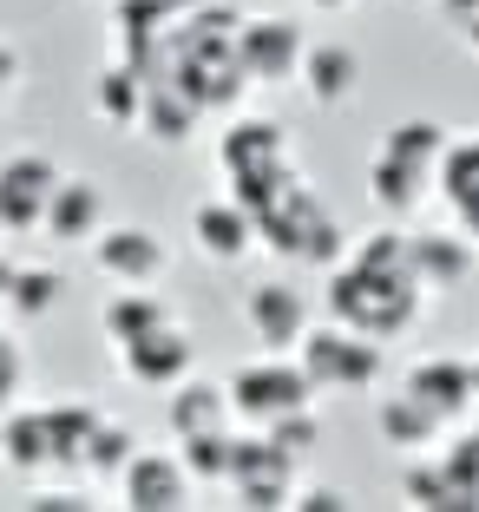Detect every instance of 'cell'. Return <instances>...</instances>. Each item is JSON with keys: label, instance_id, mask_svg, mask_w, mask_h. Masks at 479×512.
Masks as SVG:
<instances>
[{"label": "cell", "instance_id": "28", "mask_svg": "<svg viewBox=\"0 0 479 512\" xmlns=\"http://www.w3.org/2000/svg\"><path fill=\"white\" fill-rule=\"evenodd\" d=\"M381 151L401 158V165H414V171H440V158H447V132H440L434 119H407V125H394V132L381 138Z\"/></svg>", "mask_w": 479, "mask_h": 512}, {"label": "cell", "instance_id": "16", "mask_svg": "<svg viewBox=\"0 0 479 512\" xmlns=\"http://www.w3.org/2000/svg\"><path fill=\"white\" fill-rule=\"evenodd\" d=\"M0 460L7 473L33 480V473L53 467V434H46V407H14L7 421H0Z\"/></svg>", "mask_w": 479, "mask_h": 512}, {"label": "cell", "instance_id": "21", "mask_svg": "<svg viewBox=\"0 0 479 512\" xmlns=\"http://www.w3.org/2000/svg\"><path fill=\"white\" fill-rule=\"evenodd\" d=\"M414 276L427 289H453L473 276V250H466L453 230H420L414 237Z\"/></svg>", "mask_w": 479, "mask_h": 512}, {"label": "cell", "instance_id": "34", "mask_svg": "<svg viewBox=\"0 0 479 512\" xmlns=\"http://www.w3.org/2000/svg\"><path fill=\"white\" fill-rule=\"evenodd\" d=\"M270 440H276V447H289V453L302 460V453H309L315 440H322V421H315L309 407H296V414H283V421H270Z\"/></svg>", "mask_w": 479, "mask_h": 512}, {"label": "cell", "instance_id": "13", "mask_svg": "<svg viewBox=\"0 0 479 512\" xmlns=\"http://www.w3.org/2000/svg\"><path fill=\"white\" fill-rule=\"evenodd\" d=\"M217 165H224L230 178H243V171H276V165H289V138H283V125H270V119H237L224 138H217Z\"/></svg>", "mask_w": 479, "mask_h": 512}, {"label": "cell", "instance_id": "11", "mask_svg": "<svg viewBox=\"0 0 479 512\" xmlns=\"http://www.w3.org/2000/svg\"><path fill=\"white\" fill-rule=\"evenodd\" d=\"M92 263H99L112 283L151 289L165 276V243L151 237V230H99V237H92Z\"/></svg>", "mask_w": 479, "mask_h": 512}, {"label": "cell", "instance_id": "43", "mask_svg": "<svg viewBox=\"0 0 479 512\" xmlns=\"http://www.w3.org/2000/svg\"><path fill=\"white\" fill-rule=\"evenodd\" d=\"M171 7H178V14H191V7H204V0H171Z\"/></svg>", "mask_w": 479, "mask_h": 512}, {"label": "cell", "instance_id": "35", "mask_svg": "<svg viewBox=\"0 0 479 512\" xmlns=\"http://www.w3.org/2000/svg\"><path fill=\"white\" fill-rule=\"evenodd\" d=\"M342 250H348L342 224H335V217H322V224H315V237L302 243V256H296V263H315V270H335V263H342Z\"/></svg>", "mask_w": 479, "mask_h": 512}, {"label": "cell", "instance_id": "18", "mask_svg": "<svg viewBox=\"0 0 479 512\" xmlns=\"http://www.w3.org/2000/svg\"><path fill=\"white\" fill-rule=\"evenodd\" d=\"M191 237H197V250H204V256H217V263H237V256L256 243V217L243 211L237 197H230V204H204V211L191 217Z\"/></svg>", "mask_w": 479, "mask_h": 512}, {"label": "cell", "instance_id": "44", "mask_svg": "<svg viewBox=\"0 0 479 512\" xmlns=\"http://www.w3.org/2000/svg\"><path fill=\"white\" fill-rule=\"evenodd\" d=\"M466 40H473V53H479V20H473V27H466Z\"/></svg>", "mask_w": 479, "mask_h": 512}, {"label": "cell", "instance_id": "30", "mask_svg": "<svg viewBox=\"0 0 479 512\" xmlns=\"http://www.w3.org/2000/svg\"><path fill=\"white\" fill-rule=\"evenodd\" d=\"M401 499L407 506H427V512H473L466 506V493H453V480H447V467H407L401 473Z\"/></svg>", "mask_w": 479, "mask_h": 512}, {"label": "cell", "instance_id": "26", "mask_svg": "<svg viewBox=\"0 0 479 512\" xmlns=\"http://www.w3.org/2000/svg\"><path fill=\"white\" fill-rule=\"evenodd\" d=\"M368 191H375V204H381L388 217H414L420 197H427V171H414V165H401V158H388V151H381Z\"/></svg>", "mask_w": 479, "mask_h": 512}, {"label": "cell", "instance_id": "6", "mask_svg": "<svg viewBox=\"0 0 479 512\" xmlns=\"http://www.w3.org/2000/svg\"><path fill=\"white\" fill-rule=\"evenodd\" d=\"M60 165L46 158V151H14L7 165H0V217H7V230H33L46 224V211H53V191H60Z\"/></svg>", "mask_w": 479, "mask_h": 512}, {"label": "cell", "instance_id": "22", "mask_svg": "<svg viewBox=\"0 0 479 512\" xmlns=\"http://www.w3.org/2000/svg\"><path fill=\"white\" fill-rule=\"evenodd\" d=\"M440 197H447L453 217L479 237V138L447 145V158H440Z\"/></svg>", "mask_w": 479, "mask_h": 512}, {"label": "cell", "instance_id": "19", "mask_svg": "<svg viewBox=\"0 0 479 512\" xmlns=\"http://www.w3.org/2000/svg\"><path fill=\"white\" fill-rule=\"evenodd\" d=\"M46 434H53V467H60V473H86L99 414H92L86 401H53V407H46Z\"/></svg>", "mask_w": 479, "mask_h": 512}, {"label": "cell", "instance_id": "29", "mask_svg": "<svg viewBox=\"0 0 479 512\" xmlns=\"http://www.w3.org/2000/svg\"><path fill=\"white\" fill-rule=\"evenodd\" d=\"M178 460L191 467V480H204V486H224L230 480V460H237V434H191V440H178Z\"/></svg>", "mask_w": 479, "mask_h": 512}, {"label": "cell", "instance_id": "5", "mask_svg": "<svg viewBox=\"0 0 479 512\" xmlns=\"http://www.w3.org/2000/svg\"><path fill=\"white\" fill-rule=\"evenodd\" d=\"M302 33H296V20H276V14H263V20H243L237 27V60H243V73H250V86H283V79H302Z\"/></svg>", "mask_w": 479, "mask_h": 512}, {"label": "cell", "instance_id": "40", "mask_svg": "<svg viewBox=\"0 0 479 512\" xmlns=\"http://www.w3.org/2000/svg\"><path fill=\"white\" fill-rule=\"evenodd\" d=\"M14 79H20V53H14V46H0V99L14 92Z\"/></svg>", "mask_w": 479, "mask_h": 512}, {"label": "cell", "instance_id": "15", "mask_svg": "<svg viewBox=\"0 0 479 512\" xmlns=\"http://www.w3.org/2000/svg\"><path fill=\"white\" fill-rule=\"evenodd\" d=\"M165 421H171V434H178V440H191V434H224V427L237 421V407H230V388H210V381H178V388H171Z\"/></svg>", "mask_w": 479, "mask_h": 512}, {"label": "cell", "instance_id": "25", "mask_svg": "<svg viewBox=\"0 0 479 512\" xmlns=\"http://www.w3.org/2000/svg\"><path fill=\"white\" fill-rule=\"evenodd\" d=\"M99 322H105V342L119 348V342H132V335L165 329V322H171V309H165L158 296H151V289H132V283H125L119 296L105 302V316H99Z\"/></svg>", "mask_w": 479, "mask_h": 512}, {"label": "cell", "instance_id": "12", "mask_svg": "<svg viewBox=\"0 0 479 512\" xmlns=\"http://www.w3.org/2000/svg\"><path fill=\"white\" fill-rule=\"evenodd\" d=\"M407 394H420V401L434 407L440 421H460L466 407L479 401V368L473 362H453V355H434V362H420L414 375L401 381Z\"/></svg>", "mask_w": 479, "mask_h": 512}, {"label": "cell", "instance_id": "9", "mask_svg": "<svg viewBox=\"0 0 479 512\" xmlns=\"http://www.w3.org/2000/svg\"><path fill=\"white\" fill-rule=\"evenodd\" d=\"M119 368L138 388H178V381H191V335L178 322H165V329H151V335H132V342H119Z\"/></svg>", "mask_w": 479, "mask_h": 512}, {"label": "cell", "instance_id": "7", "mask_svg": "<svg viewBox=\"0 0 479 512\" xmlns=\"http://www.w3.org/2000/svg\"><path fill=\"white\" fill-rule=\"evenodd\" d=\"M171 86H178L197 112H230L243 99V86H250V73H243L237 46H210V53H184V60L171 66Z\"/></svg>", "mask_w": 479, "mask_h": 512}, {"label": "cell", "instance_id": "1", "mask_svg": "<svg viewBox=\"0 0 479 512\" xmlns=\"http://www.w3.org/2000/svg\"><path fill=\"white\" fill-rule=\"evenodd\" d=\"M420 296L427 283L420 276H394V270H368L348 256V270H329V316L355 335H401L420 316Z\"/></svg>", "mask_w": 479, "mask_h": 512}, {"label": "cell", "instance_id": "42", "mask_svg": "<svg viewBox=\"0 0 479 512\" xmlns=\"http://www.w3.org/2000/svg\"><path fill=\"white\" fill-rule=\"evenodd\" d=\"M315 14H335V7H348V0H309Z\"/></svg>", "mask_w": 479, "mask_h": 512}, {"label": "cell", "instance_id": "46", "mask_svg": "<svg viewBox=\"0 0 479 512\" xmlns=\"http://www.w3.org/2000/svg\"><path fill=\"white\" fill-rule=\"evenodd\" d=\"M473 368H479V362H473Z\"/></svg>", "mask_w": 479, "mask_h": 512}, {"label": "cell", "instance_id": "2", "mask_svg": "<svg viewBox=\"0 0 479 512\" xmlns=\"http://www.w3.org/2000/svg\"><path fill=\"white\" fill-rule=\"evenodd\" d=\"M224 388H230V407H237L243 427H270V421H283V414H296V407H309L315 381H309L302 362H283V355H276V362L237 368Z\"/></svg>", "mask_w": 479, "mask_h": 512}, {"label": "cell", "instance_id": "4", "mask_svg": "<svg viewBox=\"0 0 479 512\" xmlns=\"http://www.w3.org/2000/svg\"><path fill=\"white\" fill-rule=\"evenodd\" d=\"M230 486H237V506L250 512H276V506H296V453L276 447L270 427L263 434H237V460H230Z\"/></svg>", "mask_w": 479, "mask_h": 512}, {"label": "cell", "instance_id": "14", "mask_svg": "<svg viewBox=\"0 0 479 512\" xmlns=\"http://www.w3.org/2000/svg\"><path fill=\"white\" fill-rule=\"evenodd\" d=\"M322 217H329V211H322V197H315L309 184H296V191H283L270 211L256 217V237L270 243L276 256H302V243L315 237V224H322Z\"/></svg>", "mask_w": 479, "mask_h": 512}, {"label": "cell", "instance_id": "23", "mask_svg": "<svg viewBox=\"0 0 479 512\" xmlns=\"http://www.w3.org/2000/svg\"><path fill=\"white\" fill-rule=\"evenodd\" d=\"M197 119H204V112H197L191 99L171 86V79L145 86V112H138V132H145V138H158V145H184Z\"/></svg>", "mask_w": 479, "mask_h": 512}, {"label": "cell", "instance_id": "38", "mask_svg": "<svg viewBox=\"0 0 479 512\" xmlns=\"http://www.w3.org/2000/svg\"><path fill=\"white\" fill-rule=\"evenodd\" d=\"M33 512H86V499H79L73 486H53V493L33 499Z\"/></svg>", "mask_w": 479, "mask_h": 512}, {"label": "cell", "instance_id": "39", "mask_svg": "<svg viewBox=\"0 0 479 512\" xmlns=\"http://www.w3.org/2000/svg\"><path fill=\"white\" fill-rule=\"evenodd\" d=\"M440 14H447L453 27L466 33V27H473V20H479V0H440Z\"/></svg>", "mask_w": 479, "mask_h": 512}, {"label": "cell", "instance_id": "37", "mask_svg": "<svg viewBox=\"0 0 479 512\" xmlns=\"http://www.w3.org/2000/svg\"><path fill=\"white\" fill-rule=\"evenodd\" d=\"M302 512H348V493L342 486H309V493H296Z\"/></svg>", "mask_w": 479, "mask_h": 512}, {"label": "cell", "instance_id": "24", "mask_svg": "<svg viewBox=\"0 0 479 512\" xmlns=\"http://www.w3.org/2000/svg\"><path fill=\"white\" fill-rule=\"evenodd\" d=\"M375 421H381V440H388V447H434V434L447 427V421L434 414V407L420 401V394H407V388L381 401Z\"/></svg>", "mask_w": 479, "mask_h": 512}, {"label": "cell", "instance_id": "3", "mask_svg": "<svg viewBox=\"0 0 479 512\" xmlns=\"http://www.w3.org/2000/svg\"><path fill=\"white\" fill-rule=\"evenodd\" d=\"M296 362L309 368L315 388L361 394V388H375V381H381L375 335H355V329H309V335H302V348H296Z\"/></svg>", "mask_w": 479, "mask_h": 512}, {"label": "cell", "instance_id": "10", "mask_svg": "<svg viewBox=\"0 0 479 512\" xmlns=\"http://www.w3.org/2000/svg\"><path fill=\"white\" fill-rule=\"evenodd\" d=\"M119 493L132 512H178L191 499V467L171 453H132V467L119 473Z\"/></svg>", "mask_w": 479, "mask_h": 512}, {"label": "cell", "instance_id": "33", "mask_svg": "<svg viewBox=\"0 0 479 512\" xmlns=\"http://www.w3.org/2000/svg\"><path fill=\"white\" fill-rule=\"evenodd\" d=\"M440 467H447V480H453V493H466V506L479 512V434H466L460 447L447 453V460H440Z\"/></svg>", "mask_w": 479, "mask_h": 512}, {"label": "cell", "instance_id": "27", "mask_svg": "<svg viewBox=\"0 0 479 512\" xmlns=\"http://www.w3.org/2000/svg\"><path fill=\"white\" fill-rule=\"evenodd\" d=\"M92 106H99L105 125H138V112H145V79L132 73V66H105L99 86H92Z\"/></svg>", "mask_w": 479, "mask_h": 512}, {"label": "cell", "instance_id": "17", "mask_svg": "<svg viewBox=\"0 0 479 512\" xmlns=\"http://www.w3.org/2000/svg\"><path fill=\"white\" fill-rule=\"evenodd\" d=\"M99 217H105V197H99V184H86V178H66L60 191H53V211H46V237L53 243H86V237H99Z\"/></svg>", "mask_w": 479, "mask_h": 512}, {"label": "cell", "instance_id": "20", "mask_svg": "<svg viewBox=\"0 0 479 512\" xmlns=\"http://www.w3.org/2000/svg\"><path fill=\"white\" fill-rule=\"evenodd\" d=\"M355 79H361V60L348 46H309L302 53V92H309L315 106H342L348 92H355Z\"/></svg>", "mask_w": 479, "mask_h": 512}, {"label": "cell", "instance_id": "36", "mask_svg": "<svg viewBox=\"0 0 479 512\" xmlns=\"http://www.w3.org/2000/svg\"><path fill=\"white\" fill-rule=\"evenodd\" d=\"M20 381H27V362H20V348L0 335V414H14V394Z\"/></svg>", "mask_w": 479, "mask_h": 512}, {"label": "cell", "instance_id": "45", "mask_svg": "<svg viewBox=\"0 0 479 512\" xmlns=\"http://www.w3.org/2000/svg\"><path fill=\"white\" fill-rule=\"evenodd\" d=\"M0 237H7V217H0Z\"/></svg>", "mask_w": 479, "mask_h": 512}, {"label": "cell", "instance_id": "41", "mask_svg": "<svg viewBox=\"0 0 479 512\" xmlns=\"http://www.w3.org/2000/svg\"><path fill=\"white\" fill-rule=\"evenodd\" d=\"M14 276H20V270H14V263H7V256H0V302L14 296Z\"/></svg>", "mask_w": 479, "mask_h": 512}, {"label": "cell", "instance_id": "8", "mask_svg": "<svg viewBox=\"0 0 479 512\" xmlns=\"http://www.w3.org/2000/svg\"><path fill=\"white\" fill-rule=\"evenodd\" d=\"M243 322H250V335L270 348V355H289V348H302V335H309V302L289 283H256L250 296H243Z\"/></svg>", "mask_w": 479, "mask_h": 512}, {"label": "cell", "instance_id": "31", "mask_svg": "<svg viewBox=\"0 0 479 512\" xmlns=\"http://www.w3.org/2000/svg\"><path fill=\"white\" fill-rule=\"evenodd\" d=\"M132 453H138V434L119 421H99V434H92V460L86 473H99V480H119L125 467H132Z\"/></svg>", "mask_w": 479, "mask_h": 512}, {"label": "cell", "instance_id": "32", "mask_svg": "<svg viewBox=\"0 0 479 512\" xmlns=\"http://www.w3.org/2000/svg\"><path fill=\"white\" fill-rule=\"evenodd\" d=\"M53 302H60V270H20V276H14V296H7V309H14L20 322H40Z\"/></svg>", "mask_w": 479, "mask_h": 512}]
</instances>
